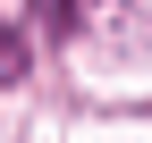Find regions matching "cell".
I'll use <instances>...</instances> for the list:
<instances>
[{"instance_id": "1", "label": "cell", "mask_w": 152, "mask_h": 143, "mask_svg": "<svg viewBox=\"0 0 152 143\" xmlns=\"http://www.w3.org/2000/svg\"><path fill=\"white\" fill-rule=\"evenodd\" d=\"M17 76H26V42H17V25L0 17V84H17Z\"/></svg>"}]
</instances>
